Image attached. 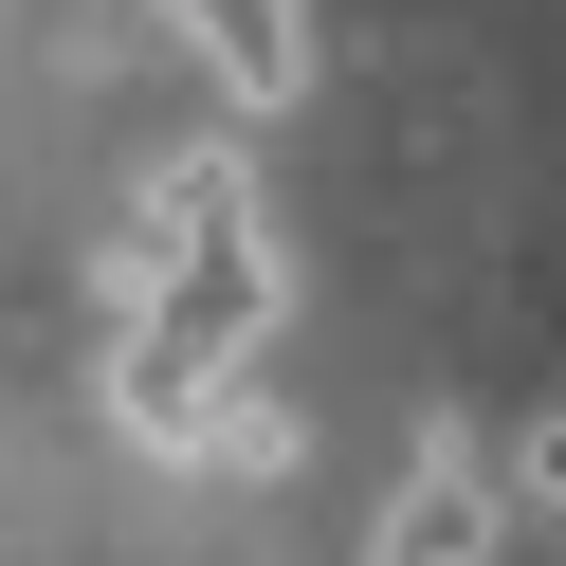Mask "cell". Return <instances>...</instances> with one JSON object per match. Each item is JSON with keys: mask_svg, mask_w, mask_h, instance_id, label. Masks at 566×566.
Wrapping results in <instances>:
<instances>
[{"mask_svg": "<svg viewBox=\"0 0 566 566\" xmlns=\"http://www.w3.org/2000/svg\"><path fill=\"white\" fill-rule=\"evenodd\" d=\"M274 293H293V274H274V238H220V256H184V274H147V293H128V329L147 347H184V366H256V329H274Z\"/></svg>", "mask_w": 566, "mask_h": 566, "instance_id": "1", "label": "cell"}, {"mask_svg": "<svg viewBox=\"0 0 566 566\" xmlns=\"http://www.w3.org/2000/svg\"><path fill=\"white\" fill-rule=\"evenodd\" d=\"M111 420H128V439H165V457H201L220 366H184V347H147V329H128V347H111Z\"/></svg>", "mask_w": 566, "mask_h": 566, "instance_id": "5", "label": "cell"}, {"mask_svg": "<svg viewBox=\"0 0 566 566\" xmlns=\"http://www.w3.org/2000/svg\"><path fill=\"white\" fill-rule=\"evenodd\" d=\"M147 19L238 92V111H293L311 92V0H147Z\"/></svg>", "mask_w": 566, "mask_h": 566, "instance_id": "4", "label": "cell"}, {"mask_svg": "<svg viewBox=\"0 0 566 566\" xmlns=\"http://www.w3.org/2000/svg\"><path fill=\"white\" fill-rule=\"evenodd\" d=\"M220 238H256V165H238V147H165L147 201H128V293L184 274V256H220Z\"/></svg>", "mask_w": 566, "mask_h": 566, "instance_id": "3", "label": "cell"}, {"mask_svg": "<svg viewBox=\"0 0 566 566\" xmlns=\"http://www.w3.org/2000/svg\"><path fill=\"white\" fill-rule=\"evenodd\" d=\"M493 512H566V420H530V457H512V493Z\"/></svg>", "mask_w": 566, "mask_h": 566, "instance_id": "7", "label": "cell"}, {"mask_svg": "<svg viewBox=\"0 0 566 566\" xmlns=\"http://www.w3.org/2000/svg\"><path fill=\"white\" fill-rule=\"evenodd\" d=\"M493 457L457 439V420H420V457H402V493H384V530H366V566H493Z\"/></svg>", "mask_w": 566, "mask_h": 566, "instance_id": "2", "label": "cell"}, {"mask_svg": "<svg viewBox=\"0 0 566 566\" xmlns=\"http://www.w3.org/2000/svg\"><path fill=\"white\" fill-rule=\"evenodd\" d=\"M201 457H220V475H274V457H293V402H256V384H220V420H201Z\"/></svg>", "mask_w": 566, "mask_h": 566, "instance_id": "6", "label": "cell"}]
</instances>
